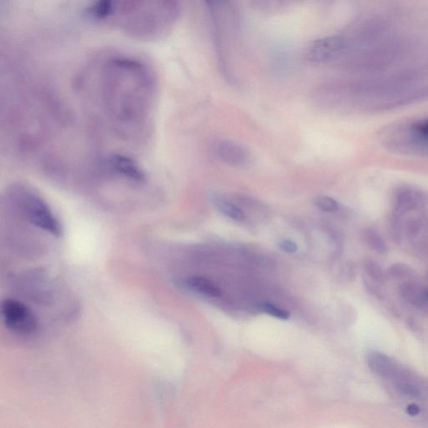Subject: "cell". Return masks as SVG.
Instances as JSON below:
<instances>
[{
	"label": "cell",
	"mask_w": 428,
	"mask_h": 428,
	"mask_svg": "<svg viewBox=\"0 0 428 428\" xmlns=\"http://www.w3.org/2000/svg\"><path fill=\"white\" fill-rule=\"evenodd\" d=\"M13 197L15 205L28 223L52 236H60L61 227L58 220L40 197L35 192L20 188L14 192Z\"/></svg>",
	"instance_id": "6da1fadb"
},
{
	"label": "cell",
	"mask_w": 428,
	"mask_h": 428,
	"mask_svg": "<svg viewBox=\"0 0 428 428\" xmlns=\"http://www.w3.org/2000/svg\"><path fill=\"white\" fill-rule=\"evenodd\" d=\"M1 314L6 327L20 334H33L38 328L35 317L30 308L18 300H3L1 304Z\"/></svg>",
	"instance_id": "7a4b0ae2"
},
{
	"label": "cell",
	"mask_w": 428,
	"mask_h": 428,
	"mask_svg": "<svg viewBox=\"0 0 428 428\" xmlns=\"http://www.w3.org/2000/svg\"><path fill=\"white\" fill-rule=\"evenodd\" d=\"M344 47L345 40L340 36H330L316 40L308 49L307 58L312 63H327L340 55Z\"/></svg>",
	"instance_id": "3957f363"
},
{
	"label": "cell",
	"mask_w": 428,
	"mask_h": 428,
	"mask_svg": "<svg viewBox=\"0 0 428 428\" xmlns=\"http://www.w3.org/2000/svg\"><path fill=\"white\" fill-rule=\"evenodd\" d=\"M214 151L222 162L232 167L245 166L249 160V154L244 147L228 140H222L214 146Z\"/></svg>",
	"instance_id": "277c9868"
},
{
	"label": "cell",
	"mask_w": 428,
	"mask_h": 428,
	"mask_svg": "<svg viewBox=\"0 0 428 428\" xmlns=\"http://www.w3.org/2000/svg\"><path fill=\"white\" fill-rule=\"evenodd\" d=\"M107 165L110 170L116 174L124 176L126 179L142 182L145 179V174L137 163L127 156L122 155H112L107 159Z\"/></svg>",
	"instance_id": "5b68a950"
},
{
	"label": "cell",
	"mask_w": 428,
	"mask_h": 428,
	"mask_svg": "<svg viewBox=\"0 0 428 428\" xmlns=\"http://www.w3.org/2000/svg\"><path fill=\"white\" fill-rule=\"evenodd\" d=\"M213 201L217 210L229 219L237 222L246 220L245 212L234 201L220 197H213Z\"/></svg>",
	"instance_id": "8992f818"
},
{
	"label": "cell",
	"mask_w": 428,
	"mask_h": 428,
	"mask_svg": "<svg viewBox=\"0 0 428 428\" xmlns=\"http://www.w3.org/2000/svg\"><path fill=\"white\" fill-rule=\"evenodd\" d=\"M189 288L199 292V293L208 296V297H220L221 291L207 279L201 277H192L187 281Z\"/></svg>",
	"instance_id": "52a82bcc"
},
{
	"label": "cell",
	"mask_w": 428,
	"mask_h": 428,
	"mask_svg": "<svg viewBox=\"0 0 428 428\" xmlns=\"http://www.w3.org/2000/svg\"><path fill=\"white\" fill-rule=\"evenodd\" d=\"M113 10V0H97L94 6L89 8L88 14L94 19H103L108 16Z\"/></svg>",
	"instance_id": "ba28073f"
},
{
	"label": "cell",
	"mask_w": 428,
	"mask_h": 428,
	"mask_svg": "<svg viewBox=\"0 0 428 428\" xmlns=\"http://www.w3.org/2000/svg\"><path fill=\"white\" fill-rule=\"evenodd\" d=\"M317 208L326 213H336L340 208L339 204L331 197H317L315 201Z\"/></svg>",
	"instance_id": "9c48e42d"
},
{
	"label": "cell",
	"mask_w": 428,
	"mask_h": 428,
	"mask_svg": "<svg viewBox=\"0 0 428 428\" xmlns=\"http://www.w3.org/2000/svg\"><path fill=\"white\" fill-rule=\"evenodd\" d=\"M261 308L263 311L267 313V314L272 315L275 317V318L287 320L290 317L289 312L282 310V308L274 306L273 304L263 303L261 306Z\"/></svg>",
	"instance_id": "30bf717a"
},
{
	"label": "cell",
	"mask_w": 428,
	"mask_h": 428,
	"mask_svg": "<svg viewBox=\"0 0 428 428\" xmlns=\"http://www.w3.org/2000/svg\"><path fill=\"white\" fill-rule=\"evenodd\" d=\"M413 131L418 138L428 141V119L414 123Z\"/></svg>",
	"instance_id": "8fae6325"
},
{
	"label": "cell",
	"mask_w": 428,
	"mask_h": 428,
	"mask_svg": "<svg viewBox=\"0 0 428 428\" xmlns=\"http://www.w3.org/2000/svg\"><path fill=\"white\" fill-rule=\"evenodd\" d=\"M279 247H281L283 251L290 254H294L298 249V247L295 242L288 240L281 241V244H279Z\"/></svg>",
	"instance_id": "7c38bea8"
},
{
	"label": "cell",
	"mask_w": 428,
	"mask_h": 428,
	"mask_svg": "<svg viewBox=\"0 0 428 428\" xmlns=\"http://www.w3.org/2000/svg\"><path fill=\"white\" fill-rule=\"evenodd\" d=\"M406 413L407 414L411 415V417H414V415L419 414L420 407L417 404H414V403H413V404H410L407 406Z\"/></svg>",
	"instance_id": "4fadbf2b"
},
{
	"label": "cell",
	"mask_w": 428,
	"mask_h": 428,
	"mask_svg": "<svg viewBox=\"0 0 428 428\" xmlns=\"http://www.w3.org/2000/svg\"><path fill=\"white\" fill-rule=\"evenodd\" d=\"M204 1L209 3V5H214V3H217L224 1V0H204Z\"/></svg>",
	"instance_id": "5bb4252c"
}]
</instances>
